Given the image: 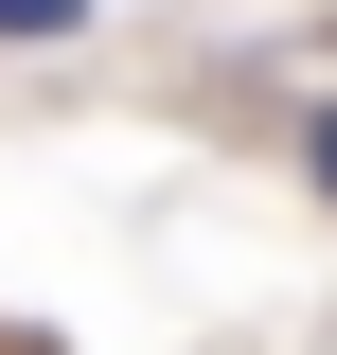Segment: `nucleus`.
Instances as JSON below:
<instances>
[{
  "mask_svg": "<svg viewBox=\"0 0 337 355\" xmlns=\"http://www.w3.org/2000/svg\"><path fill=\"white\" fill-rule=\"evenodd\" d=\"M0 36H89V0H0Z\"/></svg>",
  "mask_w": 337,
  "mask_h": 355,
  "instance_id": "f257e3e1",
  "label": "nucleus"
},
{
  "mask_svg": "<svg viewBox=\"0 0 337 355\" xmlns=\"http://www.w3.org/2000/svg\"><path fill=\"white\" fill-rule=\"evenodd\" d=\"M302 160H320V196H337V107H320V125H302Z\"/></svg>",
  "mask_w": 337,
  "mask_h": 355,
  "instance_id": "f03ea898",
  "label": "nucleus"
}]
</instances>
